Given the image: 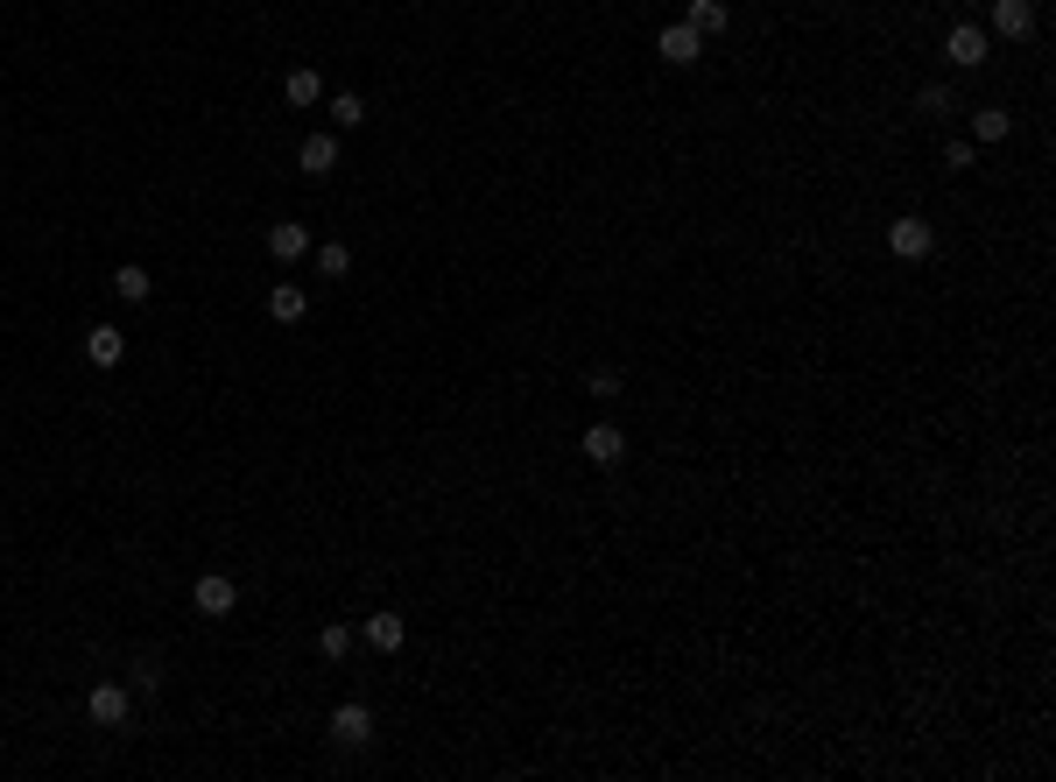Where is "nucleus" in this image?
Returning <instances> with one entry per match:
<instances>
[{"mask_svg": "<svg viewBox=\"0 0 1056 782\" xmlns=\"http://www.w3.org/2000/svg\"><path fill=\"white\" fill-rule=\"evenodd\" d=\"M1007 127H1014L1007 106H979V113H972V135H979V142H1007Z\"/></svg>", "mask_w": 1056, "mask_h": 782, "instance_id": "nucleus-18", "label": "nucleus"}, {"mask_svg": "<svg viewBox=\"0 0 1056 782\" xmlns=\"http://www.w3.org/2000/svg\"><path fill=\"white\" fill-rule=\"evenodd\" d=\"M317 648H324V656H332V663H345V656H353V627H345V621L317 627Z\"/></svg>", "mask_w": 1056, "mask_h": 782, "instance_id": "nucleus-19", "label": "nucleus"}, {"mask_svg": "<svg viewBox=\"0 0 1056 782\" xmlns=\"http://www.w3.org/2000/svg\"><path fill=\"white\" fill-rule=\"evenodd\" d=\"M578 451L592 466H620L627 459V437H620V424H592L585 437H578Z\"/></svg>", "mask_w": 1056, "mask_h": 782, "instance_id": "nucleus-6", "label": "nucleus"}, {"mask_svg": "<svg viewBox=\"0 0 1056 782\" xmlns=\"http://www.w3.org/2000/svg\"><path fill=\"white\" fill-rule=\"evenodd\" d=\"M944 56H951L958 71H979V64H986V29H979V22H951Z\"/></svg>", "mask_w": 1056, "mask_h": 782, "instance_id": "nucleus-4", "label": "nucleus"}, {"mask_svg": "<svg viewBox=\"0 0 1056 782\" xmlns=\"http://www.w3.org/2000/svg\"><path fill=\"white\" fill-rule=\"evenodd\" d=\"M916 106H923V113H951V85H923V92H916Z\"/></svg>", "mask_w": 1056, "mask_h": 782, "instance_id": "nucleus-22", "label": "nucleus"}, {"mask_svg": "<svg viewBox=\"0 0 1056 782\" xmlns=\"http://www.w3.org/2000/svg\"><path fill=\"white\" fill-rule=\"evenodd\" d=\"M296 169H303V177H332V169H338V135H311L296 148Z\"/></svg>", "mask_w": 1056, "mask_h": 782, "instance_id": "nucleus-13", "label": "nucleus"}, {"mask_svg": "<svg viewBox=\"0 0 1056 782\" xmlns=\"http://www.w3.org/2000/svg\"><path fill=\"white\" fill-rule=\"evenodd\" d=\"M359 635H367L374 656H395V648L409 642V621H401V614H367V627H359Z\"/></svg>", "mask_w": 1056, "mask_h": 782, "instance_id": "nucleus-10", "label": "nucleus"}, {"mask_svg": "<svg viewBox=\"0 0 1056 782\" xmlns=\"http://www.w3.org/2000/svg\"><path fill=\"white\" fill-rule=\"evenodd\" d=\"M332 121H338V127H367V100H359V92H338V100H332Z\"/></svg>", "mask_w": 1056, "mask_h": 782, "instance_id": "nucleus-20", "label": "nucleus"}, {"mask_svg": "<svg viewBox=\"0 0 1056 782\" xmlns=\"http://www.w3.org/2000/svg\"><path fill=\"white\" fill-rule=\"evenodd\" d=\"M993 35H1035V0H993Z\"/></svg>", "mask_w": 1056, "mask_h": 782, "instance_id": "nucleus-11", "label": "nucleus"}, {"mask_svg": "<svg viewBox=\"0 0 1056 782\" xmlns=\"http://www.w3.org/2000/svg\"><path fill=\"white\" fill-rule=\"evenodd\" d=\"M113 296H121V303H148V296H156V275H148L142 261H121V269H113Z\"/></svg>", "mask_w": 1056, "mask_h": 782, "instance_id": "nucleus-14", "label": "nucleus"}, {"mask_svg": "<svg viewBox=\"0 0 1056 782\" xmlns=\"http://www.w3.org/2000/svg\"><path fill=\"white\" fill-rule=\"evenodd\" d=\"M311 261H317V275H332V282H345V275H353V247H345V240H332V247H311Z\"/></svg>", "mask_w": 1056, "mask_h": 782, "instance_id": "nucleus-17", "label": "nucleus"}, {"mask_svg": "<svg viewBox=\"0 0 1056 782\" xmlns=\"http://www.w3.org/2000/svg\"><path fill=\"white\" fill-rule=\"evenodd\" d=\"M930 247H937L930 219H895V226H888V254H895V261H923Z\"/></svg>", "mask_w": 1056, "mask_h": 782, "instance_id": "nucleus-3", "label": "nucleus"}, {"mask_svg": "<svg viewBox=\"0 0 1056 782\" xmlns=\"http://www.w3.org/2000/svg\"><path fill=\"white\" fill-rule=\"evenodd\" d=\"M268 317H275V324H303V317H311V290H303V282H275V290H268Z\"/></svg>", "mask_w": 1056, "mask_h": 782, "instance_id": "nucleus-9", "label": "nucleus"}, {"mask_svg": "<svg viewBox=\"0 0 1056 782\" xmlns=\"http://www.w3.org/2000/svg\"><path fill=\"white\" fill-rule=\"evenodd\" d=\"M190 606H198L205 621H226V614H233V606H240V585L226 578V571H205V578L190 585Z\"/></svg>", "mask_w": 1056, "mask_h": 782, "instance_id": "nucleus-2", "label": "nucleus"}, {"mask_svg": "<svg viewBox=\"0 0 1056 782\" xmlns=\"http://www.w3.org/2000/svg\"><path fill=\"white\" fill-rule=\"evenodd\" d=\"M332 740H338V748H367V740H374V712L359 698H345L332 712Z\"/></svg>", "mask_w": 1056, "mask_h": 782, "instance_id": "nucleus-5", "label": "nucleus"}, {"mask_svg": "<svg viewBox=\"0 0 1056 782\" xmlns=\"http://www.w3.org/2000/svg\"><path fill=\"white\" fill-rule=\"evenodd\" d=\"M698 35H719V29H733V8L725 0H690V14H683Z\"/></svg>", "mask_w": 1056, "mask_h": 782, "instance_id": "nucleus-16", "label": "nucleus"}, {"mask_svg": "<svg viewBox=\"0 0 1056 782\" xmlns=\"http://www.w3.org/2000/svg\"><path fill=\"white\" fill-rule=\"evenodd\" d=\"M656 56H669V64H698V56H704V35L690 29V22H669V29L656 35Z\"/></svg>", "mask_w": 1056, "mask_h": 782, "instance_id": "nucleus-7", "label": "nucleus"}, {"mask_svg": "<svg viewBox=\"0 0 1056 782\" xmlns=\"http://www.w3.org/2000/svg\"><path fill=\"white\" fill-rule=\"evenodd\" d=\"M85 359H92V367H121V359H127V332H121V324H92V332H85Z\"/></svg>", "mask_w": 1056, "mask_h": 782, "instance_id": "nucleus-8", "label": "nucleus"}, {"mask_svg": "<svg viewBox=\"0 0 1056 782\" xmlns=\"http://www.w3.org/2000/svg\"><path fill=\"white\" fill-rule=\"evenodd\" d=\"M268 254H275V261H303V254H311V233H303V226H290V219L268 226Z\"/></svg>", "mask_w": 1056, "mask_h": 782, "instance_id": "nucleus-15", "label": "nucleus"}, {"mask_svg": "<svg viewBox=\"0 0 1056 782\" xmlns=\"http://www.w3.org/2000/svg\"><path fill=\"white\" fill-rule=\"evenodd\" d=\"M282 100H290V106H317L324 100L317 64H290V71H282Z\"/></svg>", "mask_w": 1056, "mask_h": 782, "instance_id": "nucleus-12", "label": "nucleus"}, {"mask_svg": "<svg viewBox=\"0 0 1056 782\" xmlns=\"http://www.w3.org/2000/svg\"><path fill=\"white\" fill-rule=\"evenodd\" d=\"M156 684H163V670H156V656H142V663H134V691H156Z\"/></svg>", "mask_w": 1056, "mask_h": 782, "instance_id": "nucleus-23", "label": "nucleus"}, {"mask_svg": "<svg viewBox=\"0 0 1056 782\" xmlns=\"http://www.w3.org/2000/svg\"><path fill=\"white\" fill-rule=\"evenodd\" d=\"M85 712H92V727H113V733H121L127 719H134V691H127L121 677H106V684H92V691H85Z\"/></svg>", "mask_w": 1056, "mask_h": 782, "instance_id": "nucleus-1", "label": "nucleus"}, {"mask_svg": "<svg viewBox=\"0 0 1056 782\" xmlns=\"http://www.w3.org/2000/svg\"><path fill=\"white\" fill-rule=\"evenodd\" d=\"M944 163H951V169H972L979 148H972V142H944Z\"/></svg>", "mask_w": 1056, "mask_h": 782, "instance_id": "nucleus-24", "label": "nucleus"}, {"mask_svg": "<svg viewBox=\"0 0 1056 782\" xmlns=\"http://www.w3.org/2000/svg\"><path fill=\"white\" fill-rule=\"evenodd\" d=\"M585 388L599 395V403H613V395H620V374H613V367H592V380H585Z\"/></svg>", "mask_w": 1056, "mask_h": 782, "instance_id": "nucleus-21", "label": "nucleus"}]
</instances>
